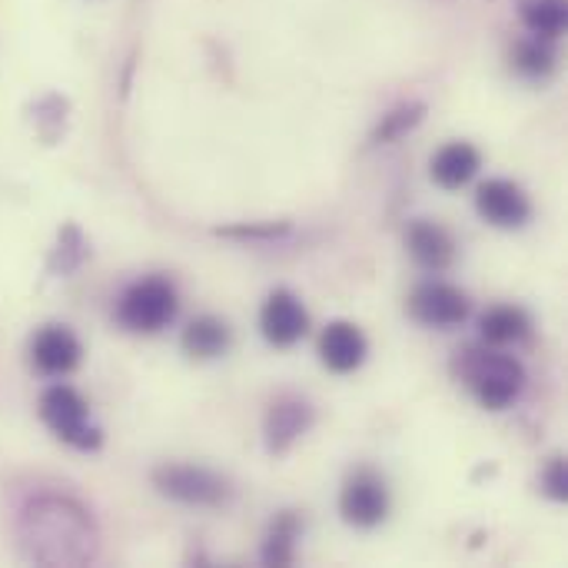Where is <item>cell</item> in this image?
I'll return each mask as SVG.
<instances>
[{"mask_svg": "<svg viewBox=\"0 0 568 568\" xmlns=\"http://www.w3.org/2000/svg\"><path fill=\"white\" fill-rule=\"evenodd\" d=\"M17 552L33 566L80 568L97 562L100 529L83 503L63 493L30 496L13 523Z\"/></svg>", "mask_w": 568, "mask_h": 568, "instance_id": "1", "label": "cell"}, {"mask_svg": "<svg viewBox=\"0 0 568 568\" xmlns=\"http://www.w3.org/2000/svg\"><path fill=\"white\" fill-rule=\"evenodd\" d=\"M449 369L489 413L509 409L526 389V366L503 346H463Z\"/></svg>", "mask_w": 568, "mask_h": 568, "instance_id": "2", "label": "cell"}, {"mask_svg": "<svg viewBox=\"0 0 568 568\" xmlns=\"http://www.w3.org/2000/svg\"><path fill=\"white\" fill-rule=\"evenodd\" d=\"M150 483L163 499L186 509H226L236 496L226 476L193 463H163L150 473Z\"/></svg>", "mask_w": 568, "mask_h": 568, "instance_id": "3", "label": "cell"}, {"mask_svg": "<svg viewBox=\"0 0 568 568\" xmlns=\"http://www.w3.org/2000/svg\"><path fill=\"white\" fill-rule=\"evenodd\" d=\"M180 313V293L166 276H143L130 283L116 300V323L126 333L153 336L163 333Z\"/></svg>", "mask_w": 568, "mask_h": 568, "instance_id": "4", "label": "cell"}, {"mask_svg": "<svg viewBox=\"0 0 568 568\" xmlns=\"http://www.w3.org/2000/svg\"><path fill=\"white\" fill-rule=\"evenodd\" d=\"M40 423L70 449L77 453H97L103 446V429L90 419V406L87 399L67 386V383H53L40 393L37 403Z\"/></svg>", "mask_w": 568, "mask_h": 568, "instance_id": "5", "label": "cell"}, {"mask_svg": "<svg viewBox=\"0 0 568 568\" xmlns=\"http://www.w3.org/2000/svg\"><path fill=\"white\" fill-rule=\"evenodd\" d=\"M389 509H393V496L383 473H376L373 466H359L346 476L339 489V516L346 526L376 529L389 519Z\"/></svg>", "mask_w": 568, "mask_h": 568, "instance_id": "6", "label": "cell"}, {"mask_svg": "<svg viewBox=\"0 0 568 568\" xmlns=\"http://www.w3.org/2000/svg\"><path fill=\"white\" fill-rule=\"evenodd\" d=\"M406 310L419 326L456 329V326H463L469 320L473 303L459 286H453L446 280H423V283L413 286V293L406 300Z\"/></svg>", "mask_w": 568, "mask_h": 568, "instance_id": "7", "label": "cell"}, {"mask_svg": "<svg viewBox=\"0 0 568 568\" xmlns=\"http://www.w3.org/2000/svg\"><path fill=\"white\" fill-rule=\"evenodd\" d=\"M316 426V409L296 393H280L263 416V446L273 459L286 456Z\"/></svg>", "mask_w": 568, "mask_h": 568, "instance_id": "8", "label": "cell"}, {"mask_svg": "<svg viewBox=\"0 0 568 568\" xmlns=\"http://www.w3.org/2000/svg\"><path fill=\"white\" fill-rule=\"evenodd\" d=\"M80 359H83V343L63 323H47L30 339V363L40 376L63 379V376L77 373Z\"/></svg>", "mask_w": 568, "mask_h": 568, "instance_id": "9", "label": "cell"}, {"mask_svg": "<svg viewBox=\"0 0 568 568\" xmlns=\"http://www.w3.org/2000/svg\"><path fill=\"white\" fill-rule=\"evenodd\" d=\"M260 333L270 346L290 349L310 333V310L293 290H273L260 310Z\"/></svg>", "mask_w": 568, "mask_h": 568, "instance_id": "10", "label": "cell"}, {"mask_svg": "<svg viewBox=\"0 0 568 568\" xmlns=\"http://www.w3.org/2000/svg\"><path fill=\"white\" fill-rule=\"evenodd\" d=\"M476 210H479V216L489 226H499V230H523L532 220V200H529V193L519 183L503 180V176L479 183V190H476Z\"/></svg>", "mask_w": 568, "mask_h": 568, "instance_id": "11", "label": "cell"}, {"mask_svg": "<svg viewBox=\"0 0 568 568\" xmlns=\"http://www.w3.org/2000/svg\"><path fill=\"white\" fill-rule=\"evenodd\" d=\"M369 356V339L366 333L349 323V320H333L323 326L320 333V359L329 373L336 376H349L356 373Z\"/></svg>", "mask_w": 568, "mask_h": 568, "instance_id": "12", "label": "cell"}, {"mask_svg": "<svg viewBox=\"0 0 568 568\" xmlns=\"http://www.w3.org/2000/svg\"><path fill=\"white\" fill-rule=\"evenodd\" d=\"M406 246H409V256L426 273H446V270H453V263L459 256L456 236L436 220H413L406 226Z\"/></svg>", "mask_w": 568, "mask_h": 568, "instance_id": "13", "label": "cell"}, {"mask_svg": "<svg viewBox=\"0 0 568 568\" xmlns=\"http://www.w3.org/2000/svg\"><path fill=\"white\" fill-rule=\"evenodd\" d=\"M479 170H483V153L469 140H453V143L439 146L429 163V176L443 190H463L466 183L476 180Z\"/></svg>", "mask_w": 568, "mask_h": 568, "instance_id": "14", "label": "cell"}, {"mask_svg": "<svg viewBox=\"0 0 568 568\" xmlns=\"http://www.w3.org/2000/svg\"><path fill=\"white\" fill-rule=\"evenodd\" d=\"M180 346L190 359H220L230 353L233 346V329L223 316H213V313H203L196 320H190L183 326V336H180Z\"/></svg>", "mask_w": 568, "mask_h": 568, "instance_id": "15", "label": "cell"}, {"mask_svg": "<svg viewBox=\"0 0 568 568\" xmlns=\"http://www.w3.org/2000/svg\"><path fill=\"white\" fill-rule=\"evenodd\" d=\"M303 536V516L296 509H280L273 523L266 526L263 546H260V562L263 566H293L296 562V546Z\"/></svg>", "mask_w": 568, "mask_h": 568, "instance_id": "16", "label": "cell"}, {"mask_svg": "<svg viewBox=\"0 0 568 568\" xmlns=\"http://www.w3.org/2000/svg\"><path fill=\"white\" fill-rule=\"evenodd\" d=\"M479 336L489 346H516L532 336V316L523 306L499 303L479 316Z\"/></svg>", "mask_w": 568, "mask_h": 568, "instance_id": "17", "label": "cell"}, {"mask_svg": "<svg viewBox=\"0 0 568 568\" xmlns=\"http://www.w3.org/2000/svg\"><path fill=\"white\" fill-rule=\"evenodd\" d=\"M509 60H513V70H516L519 77L536 80V83L549 80V77L556 73V63H559V60H556L552 40H542V37H532V33H526V37H519V40L513 43Z\"/></svg>", "mask_w": 568, "mask_h": 568, "instance_id": "18", "label": "cell"}, {"mask_svg": "<svg viewBox=\"0 0 568 568\" xmlns=\"http://www.w3.org/2000/svg\"><path fill=\"white\" fill-rule=\"evenodd\" d=\"M526 33L542 40H559L568 27V0H516Z\"/></svg>", "mask_w": 568, "mask_h": 568, "instance_id": "19", "label": "cell"}, {"mask_svg": "<svg viewBox=\"0 0 568 568\" xmlns=\"http://www.w3.org/2000/svg\"><path fill=\"white\" fill-rule=\"evenodd\" d=\"M426 113H429V106H426L423 100H403V103L389 106V110L379 116V123L373 126L369 140H373V143H396V140L409 136V133L426 120Z\"/></svg>", "mask_w": 568, "mask_h": 568, "instance_id": "20", "label": "cell"}, {"mask_svg": "<svg viewBox=\"0 0 568 568\" xmlns=\"http://www.w3.org/2000/svg\"><path fill=\"white\" fill-rule=\"evenodd\" d=\"M87 256H90V243H87L83 230L77 223H67V226H60L57 243L47 256V273L50 276H70L83 266Z\"/></svg>", "mask_w": 568, "mask_h": 568, "instance_id": "21", "label": "cell"}, {"mask_svg": "<svg viewBox=\"0 0 568 568\" xmlns=\"http://www.w3.org/2000/svg\"><path fill=\"white\" fill-rule=\"evenodd\" d=\"M30 120L33 130L40 133L43 143H57L67 133V120H70V103L60 93H43L40 100L30 103Z\"/></svg>", "mask_w": 568, "mask_h": 568, "instance_id": "22", "label": "cell"}, {"mask_svg": "<svg viewBox=\"0 0 568 568\" xmlns=\"http://www.w3.org/2000/svg\"><path fill=\"white\" fill-rule=\"evenodd\" d=\"M290 223L286 220H266V223H236V226H216L213 233L223 240H236V243H276L283 236H290Z\"/></svg>", "mask_w": 568, "mask_h": 568, "instance_id": "23", "label": "cell"}, {"mask_svg": "<svg viewBox=\"0 0 568 568\" xmlns=\"http://www.w3.org/2000/svg\"><path fill=\"white\" fill-rule=\"evenodd\" d=\"M542 493L552 503H566L568 499V463L566 456H552L542 469Z\"/></svg>", "mask_w": 568, "mask_h": 568, "instance_id": "24", "label": "cell"}]
</instances>
